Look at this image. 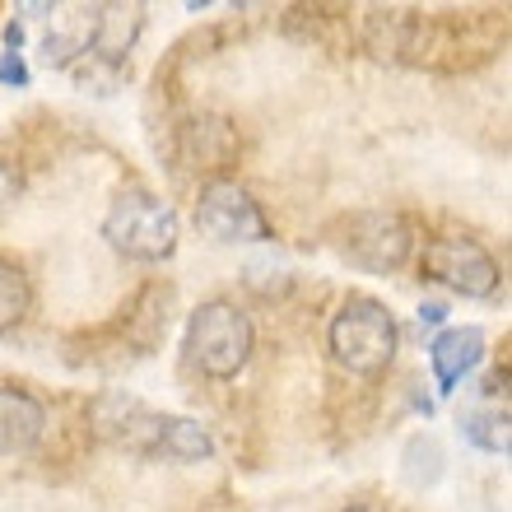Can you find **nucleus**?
Returning a JSON list of instances; mask_svg holds the SVG:
<instances>
[{"mask_svg":"<svg viewBox=\"0 0 512 512\" xmlns=\"http://www.w3.org/2000/svg\"><path fill=\"white\" fill-rule=\"evenodd\" d=\"M326 350L350 378H382L396 364L401 326H396V317H391L382 298L350 294L326 326Z\"/></svg>","mask_w":512,"mask_h":512,"instance_id":"obj_1","label":"nucleus"},{"mask_svg":"<svg viewBox=\"0 0 512 512\" xmlns=\"http://www.w3.org/2000/svg\"><path fill=\"white\" fill-rule=\"evenodd\" d=\"M177 238H182L177 210L145 187L117 191L108 215H103V243L117 256H126V261H140V266L168 261L177 252Z\"/></svg>","mask_w":512,"mask_h":512,"instance_id":"obj_2","label":"nucleus"},{"mask_svg":"<svg viewBox=\"0 0 512 512\" xmlns=\"http://www.w3.org/2000/svg\"><path fill=\"white\" fill-rule=\"evenodd\" d=\"M256 326L229 298H205L187 317V364L210 382H233L252 364Z\"/></svg>","mask_w":512,"mask_h":512,"instance_id":"obj_3","label":"nucleus"},{"mask_svg":"<svg viewBox=\"0 0 512 512\" xmlns=\"http://www.w3.org/2000/svg\"><path fill=\"white\" fill-rule=\"evenodd\" d=\"M336 252L350 261L354 270L368 275H391L401 270L415 252V229L410 219L396 210H359V215L340 219L336 229Z\"/></svg>","mask_w":512,"mask_h":512,"instance_id":"obj_4","label":"nucleus"},{"mask_svg":"<svg viewBox=\"0 0 512 512\" xmlns=\"http://www.w3.org/2000/svg\"><path fill=\"white\" fill-rule=\"evenodd\" d=\"M196 229L224 247H243V243L252 247V243H270L275 238L266 210L233 177H210L201 187V196H196Z\"/></svg>","mask_w":512,"mask_h":512,"instance_id":"obj_5","label":"nucleus"},{"mask_svg":"<svg viewBox=\"0 0 512 512\" xmlns=\"http://www.w3.org/2000/svg\"><path fill=\"white\" fill-rule=\"evenodd\" d=\"M424 280L443 284L461 298H494L503 289V266L475 238H429L419 252Z\"/></svg>","mask_w":512,"mask_h":512,"instance_id":"obj_6","label":"nucleus"},{"mask_svg":"<svg viewBox=\"0 0 512 512\" xmlns=\"http://www.w3.org/2000/svg\"><path fill=\"white\" fill-rule=\"evenodd\" d=\"M485 331L480 326H443L438 336L429 340V368L433 382H438V396H452L461 382L471 378L480 359H485Z\"/></svg>","mask_w":512,"mask_h":512,"instance_id":"obj_7","label":"nucleus"},{"mask_svg":"<svg viewBox=\"0 0 512 512\" xmlns=\"http://www.w3.org/2000/svg\"><path fill=\"white\" fill-rule=\"evenodd\" d=\"M47 429V405L24 387H0V457H19Z\"/></svg>","mask_w":512,"mask_h":512,"instance_id":"obj_8","label":"nucleus"},{"mask_svg":"<svg viewBox=\"0 0 512 512\" xmlns=\"http://www.w3.org/2000/svg\"><path fill=\"white\" fill-rule=\"evenodd\" d=\"M159 457L177 461V466H196V461L215 457V433L191 415H163L159 429Z\"/></svg>","mask_w":512,"mask_h":512,"instance_id":"obj_9","label":"nucleus"},{"mask_svg":"<svg viewBox=\"0 0 512 512\" xmlns=\"http://www.w3.org/2000/svg\"><path fill=\"white\" fill-rule=\"evenodd\" d=\"M457 429L466 443H475L480 452H494V457H508L512 452V424H508V405H480V410H466L457 419Z\"/></svg>","mask_w":512,"mask_h":512,"instance_id":"obj_10","label":"nucleus"},{"mask_svg":"<svg viewBox=\"0 0 512 512\" xmlns=\"http://www.w3.org/2000/svg\"><path fill=\"white\" fill-rule=\"evenodd\" d=\"M33 312V280L24 275V266H14L0 256V336H10L28 322Z\"/></svg>","mask_w":512,"mask_h":512,"instance_id":"obj_11","label":"nucleus"},{"mask_svg":"<svg viewBox=\"0 0 512 512\" xmlns=\"http://www.w3.org/2000/svg\"><path fill=\"white\" fill-rule=\"evenodd\" d=\"M0 84L5 89H28L33 84V70H28L24 52H0Z\"/></svg>","mask_w":512,"mask_h":512,"instance_id":"obj_12","label":"nucleus"},{"mask_svg":"<svg viewBox=\"0 0 512 512\" xmlns=\"http://www.w3.org/2000/svg\"><path fill=\"white\" fill-rule=\"evenodd\" d=\"M14 196H19V168L10 159H0V215L14 205Z\"/></svg>","mask_w":512,"mask_h":512,"instance_id":"obj_13","label":"nucleus"},{"mask_svg":"<svg viewBox=\"0 0 512 512\" xmlns=\"http://www.w3.org/2000/svg\"><path fill=\"white\" fill-rule=\"evenodd\" d=\"M419 322H424V326H443L447 322V303H438V298H424V303H419Z\"/></svg>","mask_w":512,"mask_h":512,"instance_id":"obj_14","label":"nucleus"},{"mask_svg":"<svg viewBox=\"0 0 512 512\" xmlns=\"http://www.w3.org/2000/svg\"><path fill=\"white\" fill-rule=\"evenodd\" d=\"M201 512H238V508H229V503H210V508H201Z\"/></svg>","mask_w":512,"mask_h":512,"instance_id":"obj_15","label":"nucleus"},{"mask_svg":"<svg viewBox=\"0 0 512 512\" xmlns=\"http://www.w3.org/2000/svg\"><path fill=\"white\" fill-rule=\"evenodd\" d=\"M340 512H368V508H359V503H354V508H340Z\"/></svg>","mask_w":512,"mask_h":512,"instance_id":"obj_16","label":"nucleus"}]
</instances>
